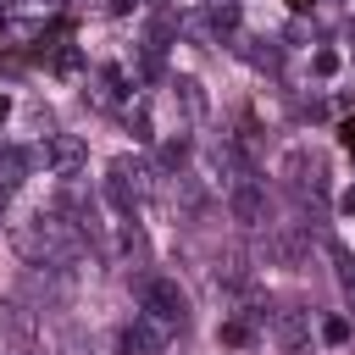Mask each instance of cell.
<instances>
[{"mask_svg":"<svg viewBox=\"0 0 355 355\" xmlns=\"http://www.w3.org/2000/svg\"><path fill=\"white\" fill-rule=\"evenodd\" d=\"M161 344H166V333L155 327V322H133V327H122V355H161Z\"/></svg>","mask_w":355,"mask_h":355,"instance_id":"8992f818","label":"cell"},{"mask_svg":"<svg viewBox=\"0 0 355 355\" xmlns=\"http://www.w3.org/2000/svg\"><path fill=\"white\" fill-rule=\"evenodd\" d=\"M139 305H144V322H155L161 333H178L189 322V300L172 277H144L139 283Z\"/></svg>","mask_w":355,"mask_h":355,"instance_id":"6da1fadb","label":"cell"},{"mask_svg":"<svg viewBox=\"0 0 355 355\" xmlns=\"http://www.w3.org/2000/svg\"><path fill=\"white\" fill-rule=\"evenodd\" d=\"M272 333H277V344H283L288 355H300V349L311 344V311H300V305L272 311Z\"/></svg>","mask_w":355,"mask_h":355,"instance_id":"5b68a950","label":"cell"},{"mask_svg":"<svg viewBox=\"0 0 355 355\" xmlns=\"http://www.w3.org/2000/svg\"><path fill=\"white\" fill-rule=\"evenodd\" d=\"M227 211H233L239 227H266V216H272L266 183H261L255 172H250V178H233V183H227Z\"/></svg>","mask_w":355,"mask_h":355,"instance_id":"7a4b0ae2","label":"cell"},{"mask_svg":"<svg viewBox=\"0 0 355 355\" xmlns=\"http://www.w3.org/2000/svg\"><path fill=\"white\" fill-rule=\"evenodd\" d=\"M344 139H349V144H355V122H349V128H344Z\"/></svg>","mask_w":355,"mask_h":355,"instance_id":"30bf717a","label":"cell"},{"mask_svg":"<svg viewBox=\"0 0 355 355\" xmlns=\"http://www.w3.org/2000/svg\"><path fill=\"white\" fill-rule=\"evenodd\" d=\"M294 6H311V0H294Z\"/></svg>","mask_w":355,"mask_h":355,"instance_id":"8fae6325","label":"cell"},{"mask_svg":"<svg viewBox=\"0 0 355 355\" xmlns=\"http://www.w3.org/2000/svg\"><path fill=\"white\" fill-rule=\"evenodd\" d=\"M44 161H50V172H55V178H78V172H83V161H89V144H83L78 133H50Z\"/></svg>","mask_w":355,"mask_h":355,"instance_id":"277c9868","label":"cell"},{"mask_svg":"<svg viewBox=\"0 0 355 355\" xmlns=\"http://www.w3.org/2000/svg\"><path fill=\"white\" fill-rule=\"evenodd\" d=\"M144 189H150V183H144V161H128V155H122V161L111 166V178H105V200H111L122 216L144 200Z\"/></svg>","mask_w":355,"mask_h":355,"instance_id":"3957f363","label":"cell"},{"mask_svg":"<svg viewBox=\"0 0 355 355\" xmlns=\"http://www.w3.org/2000/svg\"><path fill=\"white\" fill-rule=\"evenodd\" d=\"M178 94H183V105H189L194 116L205 111V94H200V83H194V78H178Z\"/></svg>","mask_w":355,"mask_h":355,"instance_id":"9c48e42d","label":"cell"},{"mask_svg":"<svg viewBox=\"0 0 355 355\" xmlns=\"http://www.w3.org/2000/svg\"><path fill=\"white\" fill-rule=\"evenodd\" d=\"M333 272H338V288H344V300H349V311H355V255H349L344 244H333Z\"/></svg>","mask_w":355,"mask_h":355,"instance_id":"ba28073f","label":"cell"},{"mask_svg":"<svg viewBox=\"0 0 355 355\" xmlns=\"http://www.w3.org/2000/svg\"><path fill=\"white\" fill-rule=\"evenodd\" d=\"M266 261H277V266H300L305 261V239L300 233H266V250H261Z\"/></svg>","mask_w":355,"mask_h":355,"instance_id":"52a82bcc","label":"cell"}]
</instances>
